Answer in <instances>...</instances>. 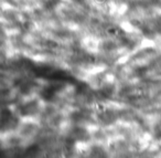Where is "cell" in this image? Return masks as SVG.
<instances>
[{
    "mask_svg": "<svg viewBox=\"0 0 161 158\" xmlns=\"http://www.w3.org/2000/svg\"><path fill=\"white\" fill-rule=\"evenodd\" d=\"M59 2H60V0H46L44 6L48 9H53L54 7H57V4H59Z\"/></svg>",
    "mask_w": 161,
    "mask_h": 158,
    "instance_id": "1",
    "label": "cell"
}]
</instances>
